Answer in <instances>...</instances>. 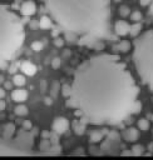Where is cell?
Wrapping results in <instances>:
<instances>
[{
    "instance_id": "obj_1",
    "label": "cell",
    "mask_w": 153,
    "mask_h": 160,
    "mask_svg": "<svg viewBox=\"0 0 153 160\" xmlns=\"http://www.w3.org/2000/svg\"><path fill=\"white\" fill-rule=\"evenodd\" d=\"M63 95L85 125H119L140 111L139 88L117 54L103 52L80 62Z\"/></svg>"
},
{
    "instance_id": "obj_2",
    "label": "cell",
    "mask_w": 153,
    "mask_h": 160,
    "mask_svg": "<svg viewBox=\"0 0 153 160\" xmlns=\"http://www.w3.org/2000/svg\"><path fill=\"white\" fill-rule=\"evenodd\" d=\"M68 42L92 45L110 36V0H43Z\"/></svg>"
},
{
    "instance_id": "obj_3",
    "label": "cell",
    "mask_w": 153,
    "mask_h": 160,
    "mask_svg": "<svg viewBox=\"0 0 153 160\" xmlns=\"http://www.w3.org/2000/svg\"><path fill=\"white\" fill-rule=\"evenodd\" d=\"M25 39L24 21L8 5H0V60L1 68L21 48Z\"/></svg>"
},
{
    "instance_id": "obj_4",
    "label": "cell",
    "mask_w": 153,
    "mask_h": 160,
    "mask_svg": "<svg viewBox=\"0 0 153 160\" xmlns=\"http://www.w3.org/2000/svg\"><path fill=\"white\" fill-rule=\"evenodd\" d=\"M132 59L140 81L153 92V30H147L134 39Z\"/></svg>"
},
{
    "instance_id": "obj_5",
    "label": "cell",
    "mask_w": 153,
    "mask_h": 160,
    "mask_svg": "<svg viewBox=\"0 0 153 160\" xmlns=\"http://www.w3.org/2000/svg\"><path fill=\"white\" fill-rule=\"evenodd\" d=\"M51 129L56 134H59V135L66 132V130L69 129V121H68V119L66 118H63V116L55 118L54 121H53V124H51Z\"/></svg>"
},
{
    "instance_id": "obj_6",
    "label": "cell",
    "mask_w": 153,
    "mask_h": 160,
    "mask_svg": "<svg viewBox=\"0 0 153 160\" xmlns=\"http://www.w3.org/2000/svg\"><path fill=\"white\" fill-rule=\"evenodd\" d=\"M130 29H132V26L124 20H118L114 24V31L119 36H125V35L130 34Z\"/></svg>"
},
{
    "instance_id": "obj_7",
    "label": "cell",
    "mask_w": 153,
    "mask_h": 160,
    "mask_svg": "<svg viewBox=\"0 0 153 160\" xmlns=\"http://www.w3.org/2000/svg\"><path fill=\"white\" fill-rule=\"evenodd\" d=\"M20 12L24 16H31V15H34L36 12V5H35V2L31 1V0L24 1L21 4V6H20Z\"/></svg>"
},
{
    "instance_id": "obj_8",
    "label": "cell",
    "mask_w": 153,
    "mask_h": 160,
    "mask_svg": "<svg viewBox=\"0 0 153 160\" xmlns=\"http://www.w3.org/2000/svg\"><path fill=\"white\" fill-rule=\"evenodd\" d=\"M11 99L15 102H24L28 99V91L25 89H21L20 86L11 91Z\"/></svg>"
},
{
    "instance_id": "obj_9",
    "label": "cell",
    "mask_w": 153,
    "mask_h": 160,
    "mask_svg": "<svg viewBox=\"0 0 153 160\" xmlns=\"http://www.w3.org/2000/svg\"><path fill=\"white\" fill-rule=\"evenodd\" d=\"M123 136H124V139H125L127 141L133 142V141H135V140L138 139L139 132H138V130H137V129H134V128H128V129H125V130H124Z\"/></svg>"
},
{
    "instance_id": "obj_10",
    "label": "cell",
    "mask_w": 153,
    "mask_h": 160,
    "mask_svg": "<svg viewBox=\"0 0 153 160\" xmlns=\"http://www.w3.org/2000/svg\"><path fill=\"white\" fill-rule=\"evenodd\" d=\"M20 69H21V71H23L25 75H29V76H31V75H34V74L36 72V66H35L33 62H30V61H24V62H21Z\"/></svg>"
},
{
    "instance_id": "obj_11",
    "label": "cell",
    "mask_w": 153,
    "mask_h": 160,
    "mask_svg": "<svg viewBox=\"0 0 153 160\" xmlns=\"http://www.w3.org/2000/svg\"><path fill=\"white\" fill-rule=\"evenodd\" d=\"M51 19L48 18V16H41L40 20H39V26L41 29H50L51 28Z\"/></svg>"
},
{
    "instance_id": "obj_12",
    "label": "cell",
    "mask_w": 153,
    "mask_h": 160,
    "mask_svg": "<svg viewBox=\"0 0 153 160\" xmlns=\"http://www.w3.org/2000/svg\"><path fill=\"white\" fill-rule=\"evenodd\" d=\"M14 112H15L16 115H19V116H25V115H28L29 110H28V108H26L24 104H19V105L14 109Z\"/></svg>"
},
{
    "instance_id": "obj_13",
    "label": "cell",
    "mask_w": 153,
    "mask_h": 160,
    "mask_svg": "<svg viewBox=\"0 0 153 160\" xmlns=\"http://www.w3.org/2000/svg\"><path fill=\"white\" fill-rule=\"evenodd\" d=\"M149 128H150V124H149V121L145 118H142V119L138 120V129L139 130L147 131V130H149Z\"/></svg>"
},
{
    "instance_id": "obj_14",
    "label": "cell",
    "mask_w": 153,
    "mask_h": 160,
    "mask_svg": "<svg viewBox=\"0 0 153 160\" xmlns=\"http://www.w3.org/2000/svg\"><path fill=\"white\" fill-rule=\"evenodd\" d=\"M13 84L16 85V86H23V85H25V76L21 75V74L14 75V78H13Z\"/></svg>"
},
{
    "instance_id": "obj_15",
    "label": "cell",
    "mask_w": 153,
    "mask_h": 160,
    "mask_svg": "<svg viewBox=\"0 0 153 160\" xmlns=\"http://www.w3.org/2000/svg\"><path fill=\"white\" fill-rule=\"evenodd\" d=\"M129 49H130V44L127 41H122V42H119V45L115 46V50L122 51V52H127Z\"/></svg>"
},
{
    "instance_id": "obj_16",
    "label": "cell",
    "mask_w": 153,
    "mask_h": 160,
    "mask_svg": "<svg viewBox=\"0 0 153 160\" xmlns=\"http://www.w3.org/2000/svg\"><path fill=\"white\" fill-rule=\"evenodd\" d=\"M139 4L142 6H147L148 8V12L153 16V0H139Z\"/></svg>"
},
{
    "instance_id": "obj_17",
    "label": "cell",
    "mask_w": 153,
    "mask_h": 160,
    "mask_svg": "<svg viewBox=\"0 0 153 160\" xmlns=\"http://www.w3.org/2000/svg\"><path fill=\"white\" fill-rule=\"evenodd\" d=\"M130 10H129V8L128 6H125V5H122V6H119V15L122 16V18H127V16H130Z\"/></svg>"
},
{
    "instance_id": "obj_18",
    "label": "cell",
    "mask_w": 153,
    "mask_h": 160,
    "mask_svg": "<svg viewBox=\"0 0 153 160\" xmlns=\"http://www.w3.org/2000/svg\"><path fill=\"white\" fill-rule=\"evenodd\" d=\"M130 19L133 20V22H139L142 20V12L138 11V10H134L132 14H130Z\"/></svg>"
},
{
    "instance_id": "obj_19",
    "label": "cell",
    "mask_w": 153,
    "mask_h": 160,
    "mask_svg": "<svg viewBox=\"0 0 153 160\" xmlns=\"http://www.w3.org/2000/svg\"><path fill=\"white\" fill-rule=\"evenodd\" d=\"M140 29H142V25H140L139 22H134V25H132V29H130V34H132L133 36H135V35H138V34H139Z\"/></svg>"
},
{
    "instance_id": "obj_20",
    "label": "cell",
    "mask_w": 153,
    "mask_h": 160,
    "mask_svg": "<svg viewBox=\"0 0 153 160\" xmlns=\"http://www.w3.org/2000/svg\"><path fill=\"white\" fill-rule=\"evenodd\" d=\"M43 42L41 41H34L33 44H31V49L34 50V51H36V52H39V51H41L43 50Z\"/></svg>"
},
{
    "instance_id": "obj_21",
    "label": "cell",
    "mask_w": 153,
    "mask_h": 160,
    "mask_svg": "<svg viewBox=\"0 0 153 160\" xmlns=\"http://www.w3.org/2000/svg\"><path fill=\"white\" fill-rule=\"evenodd\" d=\"M90 140H92V141H94V142H99V141L102 140V134H99V132L94 131V132L92 134V136H90Z\"/></svg>"
},
{
    "instance_id": "obj_22",
    "label": "cell",
    "mask_w": 153,
    "mask_h": 160,
    "mask_svg": "<svg viewBox=\"0 0 153 160\" xmlns=\"http://www.w3.org/2000/svg\"><path fill=\"white\" fill-rule=\"evenodd\" d=\"M51 66H53L54 69H58V68L60 66V59H59V58H54L53 61H51Z\"/></svg>"
},
{
    "instance_id": "obj_23",
    "label": "cell",
    "mask_w": 153,
    "mask_h": 160,
    "mask_svg": "<svg viewBox=\"0 0 153 160\" xmlns=\"http://www.w3.org/2000/svg\"><path fill=\"white\" fill-rule=\"evenodd\" d=\"M54 44H55L56 46H61V45L64 44V40H63L61 38H56V39L54 40Z\"/></svg>"
},
{
    "instance_id": "obj_24",
    "label": "cell",
    "mask_w": 153,
    "mask_h": 160,
    "mask_svg": "<svg viewBox=\"0 0 153 160\" xmlns=\"http://www.w3.org/2000/svg\"><path fill=\"white\" fill-rule=\"evenodd\" d=\"M140 149H142V146H133V150H135V154H140Z\"/></svg>"
},
{
    "instance_id": "obj_25",
    "label": "cell",
    "mask_w": 153,
    "mask_h": 160,
    "mask_svg": "<svg viewBox=\"0 0 153 160\" xmlns=\"http://www.w3.org/2000/svg\"><path fill=\"white\" fill-rule=\"evenodd\" d=\"M59 34V31H58V29H53V31H51V35L53 36H56Z\"/></svg>"
},
{
    "instance_id": "obj_26",
    "label": "cell",
    "mask_w": 153,
    "mask_h": 160,
    "mask_svg": "<svg viewBox=\"0 0 153 160\" xmlns=\"http://www.w3.org/2000/svg\"><path fill=\"white\" fill-rule=\"evenodd\" d=\"M24 126H25V128H28V129H29V128H30V126H31V125H30V122H28V121H26V122H25V124H24Z\"/></svg>"
},
{
    "instance_id": "obj_27",
    "label": "cell",
    "mask_w": 153,
    "mask_h": 160,
    "mask_svg": "<svg viewBox=\"0 0 153 160\" xmlns=\"http://www.w3.org/2000/svg\"><path fill=\"white\" fill-rule=\"evenodd\" d=\"M4 94H5V92H4V89H1V99L4 98Z\"/></svg>"
}]
</instances>
